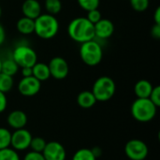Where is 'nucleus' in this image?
I'll return each instance as SVG.
<instances>
[{"label":"nucleus","mask_w":160,"mask_h":160,"mask_svg":"<svg viewBox=\"0 0 160 160\" xmlns=\"http://www.w3.org/2000/svg\"><path fill=\"white\" fill-rule=\"evenodd\" d=\"M68 34L71 39L82 44L95 38L94 24L85 17L75 18L68 26Z\"/></svg>","instance_id":"1"},{"label":"nucleus","mask_w":160,"mask_h":160,"mask_svg":"<svg viewBox=\"0 0 160 160\" xmlns=\"http://www.w3.org/2000/svg\"><path fill=\"white\" fill-rule=\"evenodd\" d=\"M59 30V22L54 15L49 13L40 14L35 19L34 33L42 39H51L54 38Z\"/></svg>","instance_id":"2"},{"label":"nucleus","mask_w":160,"mask_h":160,"mask_svg":"<svg viewBox=\"0 0 160 160\" xmlns=\"http://www.w3.org/2000/svg\"><path fill=\"white\" fill-rule=\"evenodd\" d=\"M157 111L158 107L149 98H137L130 108L133 118L142 123H146L153 120L157 114Z\"/></svg>","instance_id":"3"},{"label":"nucleus","mask_w":160,"mask_h":160,"mask_svg":"<svg viewBox=\"0 0 160 160\" xmlns=\"http://www.w3.org/2000/svg\"><path fill=\"white\" fill-rule=\"evenodd\" d=\"M80 57L82 61L89 67L98 66L103 57L102 47L95 39L83 42L80 47Z\"/></svg>","instance_id":"4"},{"label":"nucleus","mask_w":160,"mask_h":160,"mask_svg":"<svg viewBox=\"0 0 160 160\" xmlns=\"http://www.w3.org/2000/svg\"><path fill=\"white\" fill-rule=\"evenodd\" d=\"M116 85L114 81L108 77H99L93 84L92 93L94 94L97 101L105 102L110 100L115 94Z\"/></svg>","instance_id":"5"},{"label":"nucleus","mask_w":160,"mask_h":160,"mask_svg":"<svg viewBox=\"0 0 160 160\" xmlns=\"http://www.w3.org/2000/svg\"><path fill=\"white\" fill-rule=\"evenodd\" d=\"M12 59L19 68H32L38 62V55L31 47L27 45H19L12 52Z\"/></svg>","instance_id":"6"},{"label":"nucleus","mask_w":160,"mask_h":160,"mask_svg":"<svg viewBox=\"0 0 160 160\" xmlns=\"http://www.w3.org/2000/svg\"><path fill=\"white\" fill-rule=\"evenodd\" d=\"M125 153L127 157L131 160H144L149 153L147 144L138 139L130 140L125 146Z\"/></svg>","instance_id":"7"},{"label":"nucleus","mask_w":160,"mask_h":160,"mask_svg":"<svg viewBox=\"0 0 160 160\" xmlns=\"http://www.w3.org/2000/svg\"><path fill=\"white\" fill-rule=\"evenodd\" d=\"M51 77L56 80L65 79L69 72V67L66 59L60 56H55L52 58L48 64Z\"/></svg>","instance_id":"8"},{"label":"nucleus","mask_w":160,"mask_h":160,"mask_svg":"<svg viewBox=\"0 0 160 160\" xmlns=\"http://www.w3.org/2000/svg\"><path fill=\"white\" fill-rule=\"evenodd\" d=\"M32 138L31 133L25 128L16 129L13 133H11L10 146H12V149L15 151H23L29 148Z\"/></svg>","instance_id":"9"},{"label":"nucleus","mask_w":160,"mask_h":160,"mask_svg":"<svg viewBox=\"0 0 160 160\" xmlns=\"http://www.w3.org/2000/svg\"><path fill=\"white\" fill-rule=\"evenodd\" d=\"M41 88V82L33 76L22 77L18 84V90L23 97L36 96Z\"/></svg>","instance_id":"10"},{"label":"nucleus","mask_w":160,"mask_h":160,"mask_svg":"<svg viewBox=\"0 0 160 160\" xmlns=\"http://www.w3.org/2000/svg\"><path fill=\"white\" fill-rule=\"evenodd\" d=\"M42 155L45 160H66L67 158L65 147L58 142H47Z\"/></svg>","instance_id":"11"},{"label":"nucleus","mask_w":160,"mask_h":160,"mask_svg":"<svg viewBox=\"0 0 160 160\" xmlns=\"http://www.w3.org/2000/svg\"><path fill=\"white\" fill-rule=\"evenodd\" d=\"M95 38L107 39L111 38L114 32V24L108 19H101L94 24Z\"/></svg>","instance_id":"12"},{"label":"nucleus","mask_w":160,"mask_h":160,"mask_svg":"<svg viewBox=\"0 0 160 160\" xmlns=\"http://www.w3.org/2000/svg\"><path fill=\"white\" fill-rule=\"evenodd\" d=\"M7 122L8 126L15 130L24 128V127L27 124V115L25 114L24 112L16 110L8 114L7 118Z\"/></svg>","instance_id":"13"},{"label":"nucleus","mask_w":160,"mask_h":160,"mask_svg":"<svg viewBox=\"0 0 160 160\" xmlns=\"http://www.w3.org/2000/svg\"><path fill=\"white\" fill-rule=\"evenodd\" d=\"M22 12L24 17L35 20L41 14V5L38 0H25L22 5Z\"/></svg>","instance_id":"14"},{"label":"nucleus","mask_w":160,"mask_h":160,"mask_svg":"<svg viewBox=\"0 0 160 160\" xmlns=\"http://www.w3.org/2000/svg\"><path fill=\"white\" fill-rule=\"evenodd\" d=\"M152 83L147 80H140L136 82L134 86V93L138 98H148L152 89Z\"/></svg>","instance_id":"15"},{"label":"nucleus","mask_w":160,"mask_h":160,"mask_svg":"<svg viewBox=\"0 0 160 160\" xmlns=\"http://www.w3.org/2000/svg\"><path fill=\"white\" fill-rule=\"evenodd\" d=\"M32 76L35 77L37 80H38L40 82L47 81L50 77V70L49 67L45 63H36L32 67Z\"/></svg>","instance_id":"16"},{"label":"nucleus","mask_w":160,"mask_h":160,"mask_svg":"<svg viewBox=\"0 0 160 160\" xmlns=\"http://www.w3.org/2000/svg\"><path fill=\"white\" fill-rule=\"evenodd\" d=\"M77 103L82 109H90L97 103V99L92 91H82L77 97Z\"/></svg>","instance_id":"17"},{"label":"nucleus","mask_w":160,"mask_h":160,"mask_svg":"<svg viewBox=\"0 0 160 160\" xmlns=\"http://www.w3.org/2000/svg\"><path fill=\"white\" fill-rule=\"evenodd\" d=\"M16 27H17V30L21 34L30 35L34 33V30H35V20L23 16L18 20Z\"/></svg>","instance_id":"18"},{"label":"nucleus","mask_w":160,"mask_h":160,"mask_svg":"<svg viewBox=\"0 0 160 160\" xmlns=\"http://www.w3.org/2000/svg\"><path fill=\"white\" fill-rule=\"evenodd\" d=\"M18 70H19V66L12 58H7L5 60H2V65H1L2 73L13 77L14 75L17 74Z\"/></svg>","instance_id":"19"},{"label":"nucleus","mask_w":160,"mask_h":160,"mask_svg":"<svg viewBox=\"0 0 160 160\" xmlns=\"http://www.w3.org/2000/svg\"><path fill=\"white\" fill-rule=\"evenodd\" d=\"M44 7L49 14L56 15L62 9V2L61 0H45Z\"/></svg>","instance_id":"20"},{"label":"nucleus","mask_w":160,"mask_h":160,"mask_svg":"<svg viewBox=\"0 0 160 160\" xmlns=\"http://www.w3.org/2000/svg\"><path fill=\"white\" fill-rule=\"evenodd\" d=\"M14 84L13 77L6 75L4 73H0V92L3 93H8L9 92Z\"/></svg>","instance_id":"21"},{"label":"nucleus","mask_w":160,"mask_h":160,"mask_svg":"<svg viewBox=\"0 0 160 160\" xmlns=\"http://www.w3.org/2000/svg\"><path fill=\"white\" fill-rule=\"evenodd\" d=\"M72 160H97L91 149L82 148L75 152L72 157Z\"/></svg>","instance_id":"22"},{"label":"nucleus","mask_w":160,"mask_h":160,"mask_svg":"<svg viewBox=\"0 0 160 160\" xmlns=\"http://www.w3.org/2000/svg\"><path fill=\"white\" fill-rule=\"evenodd\" d=\"M46 141L41 138V137H34L32 138L31 142H30V145L29 148H31V150L33 152H38V153H42L45 145H46Z\"/></svg>","instance_id":"23"},{"label":"nucleus","mask_w":160,"mask_h":160,"mask_svg":"<svg viewBox=\"0 0 160 160\" xmlns=\"http://www.w3.org/2000/svg\"><path fill=\"white\" fill-rule=\"evenodd\" d=\"M11 133L5 128H0V150L10 146Z\"/></svg>","instance_id":"24"},{"label":"nucleus","mask_w":160,"mask_h":160,"mask_svg":"<svg viewBox=\"0 0 160 160\" xmlns=\"http://www.w3.org/2000/svg\"><path fill=\"white\" fill-rule=\"evenodd\" d=\"M0 160H20V157L14 149L8 147L0 150Z\"/></svg>","instance_id":"25"},{"label":"nucleus","mask_w":160,"mask_h":160,"mask_svg":"<svg viewBox=\"0 0 160 160\" xmlns=\"http://www.w3.org/2000/svg\"><path fill=\"white\" fill-rule=\"evenodd\" d=\"M79 6L86 11L98 8L100 0H77Z\"/></svg>","instance_id":"26"},{"label":"nucleus","mask_w":160,"mask_h":160,"mask_svg":"<svg viewBox=\"0 0 160 160\" xmlns=\"http://www.w3.org/2000/svg\"><path fill=\"white\" fill-rule=\"evenodd\" d=\"M132 8L138 12L146 10L149 7V0H129Z\"/></svg>","instance_id":"27"},{"label":"nucleus","mask_w":160,"mask_h":160,"mask_svg":"<svg viewBox=\"0 0 160 160\" xmlns=\"http://www.w3.org/2000/svg\"><path fill=\"white\" fill-rule=\"evenodd\" d=\"M158 108L160 106V86H155L152 89V92L148 98Z\"/></svg>","instance_id":"28"},{"label":"nucleus","mask_w":160,"mask_h":160,"mask_svg":"<svg viewBox=\"0 0 160 160\" xmlns=\"http://www.w3.org/2000/svg\"><path fill=\"white\" fill-rule=\"evenodd\" d=\"M87 20L89 22H91L93 24H95L96 22H98L99 20L102 19V16H101V12L98 10V8H96V9H92V10H89L87 11Z\"/></svg>","instance_id":"29"},{"label":"nucleus","mask_w":160,"mask_h":160,"mask_svg":"<svg viewBox=\"0 0 160 160\" xmlns=\"http://www.w3.org/2000/svg\"><path fill=\"white\" fill-rule=\"evenodd\" d=\"M23 160H45L42 153H38V152H29L25 155Z\"/></svg>","instance_id":"30"},{"label":"nucleus","mask_w":160,"mask_h":160,"mask_svg":"<svg viewBox=\"0 0 160 160\" xmlns=\"http://www.w3.org/2000/svg\"><path fill=\"white\" fill-rule=\"evenodd\" d=\"M8 105V99L6 97V94L3 92H0V113L3 112Z\"/></svg>","instance_id":"31"},{"label":"nucleus","mask_w":160,"mask_h":160,"mask_svg":"<svg viewBox=\"0 0 160 160\" xmlns=\"http://www.w3.org/2000/svg\"><path fill=\"white\" fill-rule=\"evenodd\" d=\"M151 35L154 38L159 39L160 38V24H154L151 28Z\"/></svg>","instance_id":"32"},{"label":"nucleus","mask_w":160,"mask_h":160,"mask_svg":"<svg viewBox=\"0 0 160 160\" xmlns=\"http://www.w3.org/2000/svg\"><path fill=\"white\" fill-rule=\"evenodd\" d=\"M22 77L32 76V68H29V67L22 68Z\"/></svg>","instance_id":"33"},{"label":"nucleus","mask_w":160,"mask_h":160,"mask_svg":"<svg viewBox=\"0 0 160 160\" xmlns=\"http://www.w3.org/2000/svg\"><path fill=\"white\" fill-rule=\"evenodd\" d=\"M154 21L156 24H160V7H158L155 14H154Z\"/></svg>","instance_id":"34"},{"label":"nucleus","mask_w":160,"mask_h":160,"mask_svg":"<svg viewBox=\"0 0 160 160\" xmlns=\"http://www.w3.org/2000/svg\"><path fill=\"white\" fill-rule=\"evenodd\" d=\"M5 39H6V32L4 27L0 24V46L4 43Z\"/></svg>","instance_id":"35"},{"label":"nucleus","mask_w":160,"mask_h":160,"mask_svg":"<svg viewBox=\"0 0 160 160\" xmlns=\"http://www.w3.org/2000/svg\"><path fill=\"white\" fill-rule=\"evenodd\" d=\"M92 150V152H93V154H94V156L98 158V157H100L101 156V150H100V148H98V147H95V148H93V149H91Z\"/></svg>","instance_id":"36"},{"label":"nucleus","mask_w":160,"mask_h":160,"mask_svg":"<svg viewBox=\"0 0 160 160\" xmlns=\"http://www.w3.org/2000/svg\"><path fill=\"white\" fill-rule=\"evenodd\" d=\"M1 16H2V8L0 7V18H1Z\"/></svg>","instance_id":"37"},{"label":"nucleus","mask_w":160,"mask_h":160,"mask_svg":"<svg viewBox=\"0 0 160 160\" xmlns=\"http://www.w3.org/2000/svg\"><path fill=\"white\" fill-rule=\"evenodd\" d=\"M1 65H2V60L0 59V73H1Z\"/></svg>","instance_id":"38"}]
</instances>
